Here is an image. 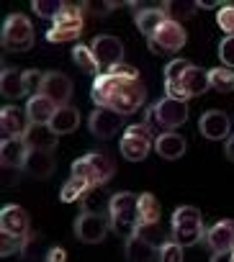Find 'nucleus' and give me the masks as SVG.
<instances>
[{
  "instance_id": "f257e3e1",
  "label": "nucleus",
  "mask_w": 234,
  "mask_h": 262,
  "mask_svg": "<svg viewBox=\"0 0 234 262\" xmlns=\"http://www.w3.org/2000/svg\"><path fill=\"white\" fill-rule=\"evenodd\" d=\"M90 98L98 108H113L121 116L137 113L144 105L147 88L139 80V72L129 64H119L108 72H100L93 80Z\"/></svg>"
},
{
  "instance_id": "f03ea898",
  "label": "nucleus",
  "mask_w": 234,
  "mask_h": 262,
  "mask_svg": "<svg viewBox=\"0 0 234 262\" xmlns=\"http://www.w3.org/2000/svg\"><path fill=\"white\" fill-rule=\"evenodd\" d=\"M111 208V231L121 234L124 239L137 236V226H139V195L134 193H116L108 198Z\"/></svg>"
},
{
  "instance_id": "7ed1b4c3",
  "label": "nucleus",
  "mask_w": 234,
  "mask_h": 262,
  "mask_svg": "<svg viewBox=\"0 0 234 262\" xmlns=\"http://www.w3.org/2000/svg\"><path fill=\"white\" fill-rule=\"evenodd\" d=\"M82 24H85V8L77 6V3H65L62 13L57 16V21L47 31V41L49 44L77 41L80 34H82Z\"/></svg>"
},
{
  "instance_id": "20e7f679",
  "label": "nucleus",
  "mask_w": 234,
  "mask_h": 262,
  "mask_svg": "<svg viewBox=\"0 0 234 262\" xmlns=\"http://www.w3.org/2000/svg\"><path fill=\"white\" fill-rule=\"evenodd\" d=\"M173 239L183 247H190V244H198L203 236H206V229H203V219H201V211L193 208V206H180L173 211Z\"/></svg>"
},
{
  "instance_id": "39448f33",
  "label": "nucleus",
  "mask_w": 234,
  "mask_h": 262,
  "mask_svg": "<svg viewBox=\"0 0 234 262\" xmlns=\"http://www.w3.org/2000/svg\"><path fill=\"white\" fill-rule=\"evenodd\" d=\"M113 162L111 157L105 155H98V152H90V155H82L72 162V178H80L85 180L90 188H100L103 183H108L113 178Z\"/></svg>"
},
{
  "instance_id": "423d86ee",
  "label": "nucleus",
  "mask_w": 234,
  "mask_h": 262,
  "mask_svg": "<svg viewBox=\"0 0 234 262\" xmlns=\"http://www.w3.org/2000/svg\"><path fill=\"white\" fill-rule=\"evenodd\" d=\"M3 47L11 52H26L34 47V26L24 13H11L3 24Z\"/></svg>"
},
{
  "instance_id": "0eeeda50",
  "label": "nucleus",
  "mask_w": 234,
  "mask_h": 262,
  "mask_svg": "<svg viewBox=\"0 0 234 262\" xmlns=\"http://www.w3.org/2000/svg\"><path fill=\"white\" fill-rule=\"evenodd\" d=\"M108 231H111V216H105V213L82 211L75 219V236L85 244H100Z\"/></svg>"
},
{
  "instance_id": "6e6552de",
  "label": "nucleus",
  "mask_w": 234,
  "mask_h": 262,
  "mask_svg": "<svg viewBox=\"0 0 234 262\" xmlns=\"http://www.w3.org/2000/svg\"><path fill=\"white\" fill-rule=\"evenodd\" d=\"M150 41V49L155 52V54H167V52H180L183 47H185V41H188V34H185V29H183V24H175V21H165L160 29H157V34L152 36V39H147Z\"/></svg>"
},
{
  "instance_id": "1a4fd4ad",
  "label": "nucleus",
  "mask_w": 234,
  "mask_h": 262,
  "mask_svg": "<svg viewBox=\"0 0 234 262\" xmlns=\"http://www.w3.org/2000/svg\"><path fill=\"white\" fill-rule=\"evenodd\" d=\"M90 49H93V54H95V59H98V64H100L103 72L124 64V41L119 36L100 34V36L93 39Z\"/></svg>"
},
{
  "instance_id": "9d476101",
  "label": "nucleus",
  "mask_w": 234,
  "mask_h": 262,
  "mask_svg": "<svg viewBox=\"0 0 234 262\" xmlns=\"http://www.w3.org/2000/svg\"><path fill=\"white\" fill-rule=\"evenodd\" d=\"M90 131H93V137L95 139H111L116 137L119 131L124 128V116L119 111H113V108H95L90 113V121H88Z\"/></svg>"
},
{
  "instance_id": "9b49d317",
  "label": "nucleus",
  "mask_w": 234,
  "mask_h": 262,
  "mask_svg": "<svg viewBox=\"0 0 234 262\" xmlns=\"http://www.w3.org/2000/svg\"><path fill=\"white\" fill-rule=\"evenodd\" d=\"M155 113H157V123L162 131L167 128H178L188 121V105L183 100H175V98H162L155 103Z\"/></svg>"
},
{
  "instance_id": "f8f14e48",
  "label": "nucleus",
  "mask_w": 234,
  "mask_h": 262,
  "mask_svg": "<svg viewBox=\"0 0 234 262\" xmlns=\"http://www.w3.org/2000/svg\"><path fill=\"white\" fill-rule=\"evenodd\" d=\"M44 98H49L57 108H65L72 98V80L62 72H47L44 82H41V93Z\"/></svg>"
},
{
  "instance_id": "ddd939ff",
  "label": "nucleus",
  "mask_w": 234,
  "mask_h": 262,
  "mask_svg": "<svg viewBox=\"0 0 234 262\" xmlns=\"http://www.w3.org/2000/svg\"><path fill=\"white\" fill-rule=\"evenodd\" d=\"M198 128L201 134L211 142H221V139H229L231 134V118L224 113V111H206L201 118H198Z\"/></svg>"
},
{
  "instance_id": "4468645a",
  "label": "nucleus",
  "mask_w": 234,
  "mask_h": 262,
  "mask_svg": "<svg viewBox=\"0 0 234 262\" xmlns=\"http://www.w3.org/2000/svg\"><path fill=\"white\" fill-rule=\"evenodd\" d=\"M0 229H3V234L26 239L31 234L29 231V213L21 206H16V203L3 206V211H0Z\"/></svg>"
},
{
  "instance_id": "2eb2a0df",
  "label": "nucleus",
  "mask_w": 234,
  "mask_h": 262,
  "mask_svg": "<svg viewBox=\"0 0 234 262\" xmlns=\"http://www.w3.org/2000/svg\"><path fill=\"white\" fill-rule=\"evenodd\" d=\"M203 242L214 254L216 252H234V221H216L206 231Z\"/></svg>"
},
{
  "instance_id": "dca6fc26",
  "label": "nucleus",
  "mask_w": 234,
  "mask_h": 262,
  "mask_svg": "<svg viewBox=\"0 0 234 262\" xmlns=\"http://www.w3.org/2000/svg\"><path fill=\"white\" fill-rule=\"evenodd\" d=\"M0 126H3L6 139H24L26 128H29L31 123H29V116L21 113V108H16V105H3V111H0Z\"/></svg>"
},
{
  "instance_id": "f3484780",
  "label": "nucleus",
  "mask_w": 234,
  "mask_h": 262,
  "mask_svg": "<svg viewBox=\"0 0 234 262\" xmlns=\"http://www.w3.org/2000/svg\"><path fill=\"white\" fill-rule=\"evenodd\" d=\"M24 142L29 149H39V152H52L59 142V134L52 126H41V123H31L24 134Z\"/></svg>"
},
{
  "instance_id": "a211bd4d",
  "label": "nucleus",
  "mask_w": 234,
  "mask_h": 262,
  "mask_svg": "<svg viewBox=\"0 0 234 262\" xmlns=\"http://www.w3.org/2000/svg\"><path fill=\"white\" fill-rule=\"evenodd\" d=\"M188 149V142L175 134V131H165V134H160L155 139V152L162 157V160H180Z\"/></svg>"
},
{
  "instance_id": "6ab92c4d",
  "label": "nucleus",
  "mask_w": 234,
  "mask_h": 262,
  "mask_svg": "<svg viewBox=\"0 0 234 262\" xmlns=\"http://www.w3.org/2000/svg\"><path fill=\"white\" fill-rule=\"evenodd\" d=\"M54 157H52V152H39V149H29V157H26V162H24V172L26 175H31V178H36V180H41V178H49L52 172H54Z\"/></svg>"
},
{
  "instance_id": "aec40b11",
  "label": "nucleus",
  "mask_w": 234,
  "mask_h": 262,
  "mask_svg": "<svg viewBox=\"0 0 234 262\" xmlns=\"http://www.w3.org/2000/svg\"><path fill=\"white\" fill-rule=\"evenodd\" d=\"M57 111H59V108H57V105H54L49 98H44V95H34V98H29V103H26V116H29V123H41V126H49Z\"/></svg>"
},
{
  "instance_id": "412c9836",
  "label": "nucleus",
  "mask_w": 234,
  "mask_h": 262,
  "mask_svg": "<svg viewBox=\"0 0 234 262\" xmlns=\"http://www.w3.org/2000/svg\"><path fill=\"white\" fill-rule=\"evenodd\" d=\"M29 157V147L24 139H3L0 142V162H3V167H24Z\"/></svg>"
},
{
  "instance_id": "4be33fe9",
  "label": "nucleus",
  "mask_w": 234,
  "mask_h": 262,
  "mask_svg": "<svg viewBox=\"0 0 234 262\" xmlns=\"http://www.w3.org/2000/svg\"><path fill=\"white\" fill-rule=\"evenodd\" d=\"M134 21H137V29H139L147 39H152V36L157 34V29L167 21V16H165L162 8H137V11H134Z\"/></svg>"
},
{
  "instance_id": "5701e85b",
  "label": "nucleus",
  "mask_w": 234,
  "mask_h": 262,
  "mask_svg": "<svg viewBox=\"0 0 234 262\" xmlns=\"http://www.w3.org/2000/svg\"><path fill=\"white\" fill-rule=\"evenodd\" d=\"M124 254H126V262H155V259H160V249L152 247L150 242L139 239V236L126 239Z\"/></svg>"
},
{
  "instance_id": "b1692460",
  "label": "nucleus",
  "mask_w": 234,
  "mask_h": 262,
  "mask_svg": "<svg viewBox=\"0 0 234 262\" xmlns=\"http://www.w3.org/2000/svg\"><path fill=\"white\" fill-rule=\"evenodd\" d=\"M119 149H121V155H124L129 162H142V160H147L150 149H155V142H152V139H139V137L124 134Z\"/></svg>"
},
{
  "instance_id": "393cba45",
  "label": "nucleus",
  "mask_w": 234,
  "mask_h": 262,
  "mask_svg": "<svg viewBox=\"0 0 234 262\" xmlns=\"http://www.w3.org/2000/svg\"><path fill=\"white\" fill-rule=\"evenodd\" d=\"M0 90L8 100H16L21 95H26V88H24V72L16 70V67H6L0 72Z\"/></svg>"
},
{
  "instance_id": "a878e982",
  "label": "nucleus",
  "mask_w": 234,
  "mask_h": 262,
  "mask_svg": "<svg viewBox=\"0 0 234 262\" xmlns=\"http://www.w3.org/2000/svg\"><path fill=\"white\" fill-rule=\"evenodd\" d=\"M49 126L57 131L59 137H62V134H72V131L80 126V111L72 108V105H65V108H59V111L54 113V118H52Z\"/></svg>"
},
{
  "instance_id": "bb28decb",
  "label": "nucleus",
  "mask_w": 234,
  "mask_h": 262,
  "mask_svg": "<svg viewBox=\"0 0 234 262\" xmlns=\"http://www.w3.org/2000/svg\"><path fill=\"white\" fill-rule=\"evenodd\" d=\"M183 88H185L188 98H198V95H203V93L211 88V82H208V72H203L201 67L190 64V70H188L185 77H183Z\"/></svg>"
},
{
  "instance_id": "cd10ccee",
  "label": "nucleus",
  "mask_w": 234,
  "mask_h": 262,
  "mask_svg": "<svg viewBox=\"0 0 234 262\" xmlns=\"http://www.w3.org/2000/svg\"><path fill=\"white\" fill-rule=\"evenodd\" d=\"M72 59H75V64L82 70V72H88V75H100V64H98V59H95V54H93V49L90 47H85V44H75L72 47Z\"/></svg>"
},
{
  "instance_id": "c85d7f7f",
  "label": "nucleus",
  "mask_w": 234,
  "mask_h": 262,
  "mask_svg": "<svg viewBox=\"0 0 234 262\" xmlns=\"http://www.w3.org/2000/svg\"><path fill=\"white\" fill-rule=\"evenodd\" d=\"M160 201L152 193H142L139 195V226L144 224H160Z\"/></svg>"
},
{
  "instance_id": "c756f323",
  "label": "nucleus",
  "mask_w": 234,
  "mask_h": 262,
  "mask_svg": "<svg viewBox=\"0 0 234 262\" xmlns=\"http://www.w3.org/2000/svg\"><path fill=\"white\" fill-rule=\"evenodd\" d=\"M196 8H198L196 3H180V0H167V3H162L165 16H167L170 21H175V24H183V21L193 18Z\"/></svg>"
},
{
  "instance_id": "7c9ffc66",
  "label": "nucleus",
  "mask_w": 234,
  "mask_h": 262,
  "mask_svg": "<svg viewBox=\"0 0 234 262\" xmlns=\"http://www.w3.org/2000/svg\"><path fill=\"white\" fill-rule=\"evenodd\" d=\"M90 190H93V188H90L85 180H80V178H70V180L62 185L59 198H62L65 203H75V201H82Z\"/></svg>"
},
{
  "instance_id": "2f4dec72",
  "label": "nucleus",
  "mask_w": 234,
  "mask_h": 262,
  "mask_svg": "<svg viewBox=\"0 0 234 262\" xmlns=\"http://www.w3.org/2000/svg\"><path fill=\"white\" fill-rule=\"evenodd\" d=\"M208 82L214 90L219 93H231L234 90V70H226V67H216L208 72Z\"/></svg>"
},
{
  "instance_id": "473e14b6",
  "label": "nucleus",
  "mask_w": 234,
  "mask_h": 262,
  "mask_svg": "<svg viewBox=\"0 0 234 262\" xmlns=\"http://www.w3.org/2000/svg\"><path fill=\"white\" fill-rule=\"evenodd\" d=\"M137 236L144 239V242H150V244L157 247V249H160L165 242H170L167 234H165V229H162V224H144V226H137Z\"/></svg>"
},
{
  "instance_id": "72a5a7b5",
  "label": "nucleus",
  "mask_w": 234,
  "mask_h": 262,
  "mask_svg": "<svg viewBox=\"0 0 234 262\" xmlns=\"http://www.w3.org/2000/svg\"><path fill=\"white\" fill-rule=\"evenodd\" d=\"M31 8H34V13H36V16L49 18V21L54 24V21H57V16L62 13L65 3H62V0H34Z\"/></svg>"
},
{
  "instance_id": "f704fd0d",
  "label": "nucleus",
  "mask_w": 234,
  "mask_h": 262,
  "mask_svg": "<svg viewBox=\"0 0 234 262\" xmlns=\"http://www.w3.org/2000/svg\"><path fill=\"white\" fill-rule=\"evenodd\" d=\"M190 70V62L188 59H173V62H167V67H165V82H183V77H185V72Z\"/></svg>"
},
{
  "instance_id": "c9c22d12",
  "label": "nucleus",
  "mask_w": 234,
  "mask_h": 262,
  "mask_svg": "<svg viewBox=\"0 0 234 262\" xmlns=\"http://www.w3.org/2000/svg\"><path fill=\"white\" fill-rule=\"evenodd\" d=\"M39 244H41V236L39 234H29L26 239H24V249H21V257L26 259V262H39V259H47V257H41L39 254Z\"/></svg>"
},
{
  "instance_id": "e433bc0d",
  "label": "nucleus",
  "mask_w": 234,
  "mask_h": 262,
  "mask_svg": "<svg viewBox=\"0 0 234 262\" xmlns=\"http://www.w3.org/2000/svg\"><path fill=\"white\" fill-rule=\"evenodd\" d=\"M183 259H185L183 244H178L175 239H170L160 247V259L157 262H183Z\"/></svg>"
},
{
  "instance_id": "4c0bfd02",
  "label": "nucleus",
  "mask_w": 234,
  "mask_h": 262,
  "mask_svg": "<svg viewBox=\"0 0 234 262\" xmlns=\"http://www.w3.org/2000/svg\"><path fill=\"white\" fill-rule=\"evenodd\" d=\"M216 24L219 29L226 34V36H234V6L231 3H224L216 13Z\"/></svg>"
},
{
  "instance_id": "58836bf2",
  "label": "nucleus",
  "mask_w": 234,
  "mask_h": 262,
  "mask_svg": "<svg viewBox=\"0 0 234 262\" xmlns=\"http://www.w3.org/2000/svg\"><path fill=\"white\" fill-rule=\"evenodd\" d=\"M44 75H47V72H39V70H26V72H24V88H26V95H29V98H34V95L41 93Z\"/></svg>"
},
{
  "instance_id": "ea45409f",
  "label": "nucleus",
  "mask_w": 234,
  "mask_h": 262,
  "mask_svg": "<svg viewBox=\"0 0 234 262\" xmlns=\"http://www.w3.org/2000/svg\"><path fill=\"white\" fill-rule=\"evenodd\" d=\"M219 59L224 62L226 70L234 67V36H224L219 44Z\"/></svg>"
},
{
  "instance_id": "a19ab883",
  "label": "nucleus",
  "mask_w": 234,
  "mask_h": 262,
  "mask_svg": "<svg viewBox=\"0 0 234 262\" xmlns=\"http://www.w3.org/2000/svg\"><path fill=\"white\" fill-rule=\"evenodd\" d=\"M21 249H24V239L11 236V234H3V239H0V254L11 257V254H16V252H21Z\"/></svg>"
},
{
  "instance_id": "79ce46f5",
  "label": "nucleus",
  "mask_w": 234,
  "mask_h": 262,
  "mask_svg": "<svg viewBox=\"0 0 234 262\" xmlns=\"http://www.w3.org/2000/svg\"><path fill=\"white\" fill-rule=\"evenodd\" d=\"M126 134H129V137H139V139H152V142H155V134H152L144 123H132V126H126Z\"/></svg>"
},
{
  "instance_id": "37998d69",
  "label": "nucleus",
  "mask_w": 234,
  "mask_h": 262,
  "mask_svg": "<svg viewBox=\"0 0 234 262\" xmlns=\"http://www.w3.org/2000/svg\"><path fill=\"white\" fill-rule=\"evenodd\" d=\"M21 172H24V170H18V167H3V185H6V188H13V185H18V180H21Z\"/></svg>"
},
{
  "instance_id": "c03bdc74",
  "label": "nucleus",
  "mask_w": 234,
  "mask_h": 262,
  "mask_svg": "<svg viewBox=\"0 0 234 262\" xmlns=\"http://www.w3.org/2000/svg\"><path fill=\"white\" fill-rule=\"evenodd\" d=\"M44 262H67V252L62 249V247H52L49 252H47V259Z\"/></svg>"
},
{
  "instance_id": "a18cd8bd",
  "label": "nucleus",
  "mask_w": 234,
  "mask_h": 262,
  "mask_svg": "<svg viewBox=\"0 0 234 262\" xmlns=\"http://www.w3.org/2000/svg\"><path fill=\"white\" fill-rule=\"evenodd\" d=\"M224 155H226L229 162H234V134L226 139V144H224Z\"/></svg>"
},
{
  "instance_id": "49530a36",
  "label": "nucleus",
  "mask_w": 234,
  "mask_h": 262,
  "mask_svg": "<svg viewBox=\"0 0 234 262\" xmlns=\"http://www.w3.org/2000/svg\"><path fill=\"white\" fill-rule=\"evenodd\" d=\"M231 254L234 252H216L211 254V262H231Z\"/></svg>"
},
{
  "instance_id": "de8ad7c7",
  "label": "nucleus",
  "mask_w": 234,
  "mask_h": 262,
  "mask_svg": "<svg viewBox=\"0 0 234 262\" xmlns=\"http://www.w3.org/2000/svg\"><path fill=\"white\" fill-rule=\"evenodd\" d=\"M196 6H198V8H206V11H211V8H216V6H224V3H214V0H198Z\"/></svg>"
},
{
  "instance_id": "09e8293b",
  "label": "nucleus",
  "mask_w": 234,
  "mask_h": 262,
  "mask_svg": "<svg viewBox=\"0 0 234 262\" xmlns=\"http://www.w3.org/2000/svg\"><path fill=\"white\" fill-rule=\"evenodd\" d=\"M231 262H234V254H231Z\"/></svg>"
}]
</instances>
